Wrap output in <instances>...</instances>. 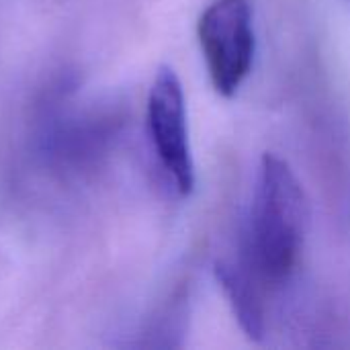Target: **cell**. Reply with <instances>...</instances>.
Listing matches in <instances>:
<instances>
[{
  "label": "cell",
  "mask_w": 350,
  "mask_h": 350,
  "mask_svg": "<svg viewBox=\"0 0 350 350\" xmlns=\"http://www.w3.org/2000/svg\"><path fill=\"white\" fill-rule=\"evenodd\" d=\"M308 228L310 203L293 168L273 152L262 154L240 256L269 287H279L299 265Z\"/></svg>",
  "instance_id": "cell-1"
},
{
  "label": "cell",
  "mask_w": 350,
  "mask_h": 350,
  "mask_svg": "<svg viewBox=\"0 0 350 350\" xmlns=\"http://www.w3.org/2000/svg\"><path fill=\"white\" fill-rule=\"evenodd\" d=\"M146 123L156 158L172 189L187 197L195 189V162L189 139L187 103L180 78L170 66H162L148 94Z\"/></svg>",
  "instance_id": "cell-3"
},
{
  "label": "cell",
  "mask_w": 350,
  "mask_h": 350,
  "mask_svg": "<svg viewBox=\"0 0 350 350\" xmlns=\"http://www.w3.org/2000/svg\"><path fill=\"white\" fill-rule=\"evenodd\" d=\"M197 37L215 92L232 98L254 64L256 35L250 0L211 2L197 23Z\"/></svg>",
  "instance_id": "cell-2"
},
{
  "label": "cell",
  "mask_w": 350,
  "mask_h": 350,
  "mask_svg": "<svg viewBox=\"0 0 350 350\" xmlns=\"http://www.w3.org/2000/svg\"><path fill=\"white\" fill-rule=\"evenodd\" d=\"M213 273L244 334L250 340H262L267 332L265 291L269 285L242 256L217 260Z\"/></svg>",
  "instance_id": "cell-4"
}]
</instances>
